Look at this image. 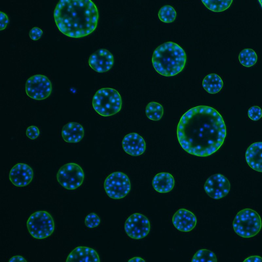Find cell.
<instances>
[{
    "instance_id": "obj_13",
    "label": "cell",
    "mask_w": 262,
    "mask_h": 262,
    "mask_svg": "<svg viewBox=\"0 0 262 262\" xmlns=\"http://www.w3.org/2000/svg\"><path fill=\"white\" fill-rule=\"evenodd\" d=\"M32 169L25 163H17L11 169L9 179L11 183L17 187L28 185L32 180Z\"/></svg>"
},
{
    "instance_id": "obj_24",
    "label": "cell",
    "mask_w": 262,
    "mask_h": 262,
    "mask_svg": "<svg viewBox=\"0 0 262 262\" xmlns=\"http://www.w3.org/2000/svg\"><path fill=\"white\" fill-rule=\"evenodd\" d=\"M176 15L174 9L169 5L162 7L158 13L160 20L166 23L173 22L176 19Z\"/></svg>"
},
{
    "instance_id": "obj_34",
    "label": "cell",
    "mask_w": 262,
    "mask_h": 262,
    "mask_svg": "<svg viewBox=\"0 0 262 262\" xmlns=\"http://www.w3.org/2000/svg\"><path fill=\"white\" fill-rule=\"evenodd\" d=\"M258 2H259V3H260V5H261V7H262V0H261V1H259Z\"/></svg>"
},
{
    "instance_id": "obj_20",
    "label": "cell",
    "mask_w": 262,
    "mask_h": 262,
    "mask_svg": "<svg viewBox=\"0 0 262 262\" xmlns=\"http://www.w3.org/2000/svg\"><path fill=\"white\" fill-rule=\"evenodd\" d=\"M203 88L210 94H216L220 91L223 86L221 78L216 74L207 75L202 82Z\"/></svg>"
},
{
    "instance_id": "obj_8",
    "label": "cell",
    "mask_w": 262,
    "mask_h": 262,
    "mask_svg": "<svg viewBox=\"0 0 262 262\" xmlns=\"http://www.w3.org/2000/svg\"><path fill=\"white\" fill-rule=\"evenodd\" d=\"M57 180L64 188L74 190L83 183L84 172L82 168L77 164L67 163L60 167L57 173Z\"/></svg>"
},
{
    "instance_id": "obj_29",
    "label": "cell",
    "mask_w": 262,
    "mask_h": 262,
    "mask_svg": "<svg viewBox=\"0 0 262 262\" xmlns=\"http://www.w3.org/2000/svg\"><path fill=\"white\" fill-rule=\"evenodd\" d=\"M42 34V31L38 27L33 28L29 32L30 37L34 40L39 39Z\"/></svg>"
},
{
    "instance_id": "obj_21",
    "label": "cell",
    "mask_w": 262,
    "mask_h": 262,
    "mask_svg": "<svg viewBox=\"0 0 262 262\" xmlns=\"http://www.w3.org/2000/svg\"><path fill=\"white\" fill-rule=\"evenodd\" d=\"M239 62L243 66L250 67L255 64L257 57L254 50L251 49H245L239 54Z\"/></svg>"
},
{
    "instance_id": "obj_10",
    "label": "cell",
    "mask_w": 262,
    "mask_h": 262,
    "mask_svg": "<svg viewBox=\"0 0 262 262\" xmlns=\"http://www.w3.org/2000/svg\"><path fill=\"white\" fill-rule=\"evenodd\" d=\"M124 230L127 235L132 238H143L146 236L149 232V221L142 214L134 213L126 220Z\"/></svg>"
},
{
    "instance_id": "obj_26",
    "label": "cell",
    "mask_w": 262,
    "mask_h": 262,
    "mask_svg": "<svg viewBox=\"0 0 262 262\" xmlns=\"http://www.w3.org/2000/svg\"><path fill=\"white\" fill-rule=\"evenodd\" d=\"M100 222L99 217L95 213L89 214L85 219V225L90 228H95L99 225Z\"/></svg>"
},
{
    "instance_id": "obj_25",
    "label": "cell",
    "mask_w": 262,
    "mask_h": 262,
    "mask_svg": "<svg viewBox=\"0 0 262 262\" xmlns=\"http://www.w3.org/2000/svg\"><path fill=\"white\" fill-rule=\"evenodd\" d=\"M192 262L217 261L215 255L212 251L207 249H201L198 251L193 256Z\"/></svg>"
},
{
    "instance_id": "obj_11",
    "label": "cell",
    "mask_w": 262,
    "mask_h": 262,
    "mask_svg": "<svg viewBox=\"0 0 262 262\" xmlns=\"http://www.w3.org/2000/svg\"><path fill=\"white\" fill-rule=\"evenodd\" d=\"M204 188L210 197L214 199H220L228 193L230 184L225 177L217 173L212 175L206 180Z\"/></svg>"
},
{
    "instance_id": "obj_32",
    "label": "cell",
    "mask_w": 262,
    "mask_h": 262,
    "mask_svg": "<svg viewBox=\"0 0 262 262\" xmlns=\"http://www.w3.org/2000/svg\"><path fill=\"white\" fill-rule=\"evenodd\" d=\"M9 262H16V261H27V260L21 256L16 255L12 257L9 260Z\"/></svg>"
},
{
    "instance_id": "obj_18",
    "label": "cell",
    "mask_w": 262,
    "mask_h": 262,
    "mask_svg": "<svg viewBox=\"0 0 262 262\" xmlns=\"http://www.w3.org/2000/svg\"><path fill=\"white\" fill-rule=\"evenodd\" d=\"M61 136L64 141L75 143L80 141L84 136L83 127L77 122H69L62 129Z\"/></svg>"
},
{
    "instance_id": "obj_15",
    "label": "cell",
    "mask_w": 262,
    "mask_h": 262,
    "mask_svg": "<svg viewBox=\"0 0 262 262\" xmlns=\"http://www.w3.org/2000/svg\"><path fill=\"white\" fill-rule=\"evenodd\" d=\"M123 150L133 156L142 155L145 150L146 144L143 138L137 133L126 135L122 141Z\"/></svg>"
},
{
    "instance_id": "obj_7",
    "label": "cell",
    "mask_w": 262,
    "mask_h": 262,
    "mask_svg": "<svg viewBox=\"0 0 262 262\" xmlns=\"http://www.w3.org/2000/svg\"><path fill=\"white\" fill-rule=\"evenodd\" d=\"M104 188L107 195L114 199L125 197L130 190V183L124 173L116 171L108 175L104 183Z\"/></svg>"
},
{
    "instance_id": "obj_9",
    "label": "cell",
    "mask_w": 262,
    "mask_h": 262,
    "mask_svg": "<svg viewBox=\"0 0 262 262\" xmlns=\"http://www.w3.org/2000/svg\"><path fill=\"white\" fill-rule=\"evenodd\" d=\"M25 90L27 95L31 98L41 100L50 96L52 91V85L46 76L36 75L27 80Z\"/></svg>"
},
{
    "instance_id": "obj_23",
    "label": "cell",
    "mask_w": 262,
    "mask_h": 262,
    "mask_svg": "<svg viewBox=\"0 0 262 262\" xmlns=\"http://www.w3.org/2000/svg\"><path fill=\"white\" fill-rule=\"evenodd\" d=\"M202 2L209 10L213 12H222L228 9L231 3V0H202Z\"/></svg>"
},
{
    "instance_id": "obj_16",
    "label": "cell",
    "mask_w": 262,
    "mask_h": 262,
    "mask_svg": "<svg viewBox=\"0 0 262 262\" xmlns=\"http://www.w3.org/2000/svg\"><path fill=\"white\" fill-rule=\"evenodd\" d=\"M99 256L93 249L78 247L68 255L67 262H99Z\"/></svg>"
},
{
    "instance_id": "obj_2",
    "label": "cell",
    "mask_w": 262,
    "mask_h": 262,
    "mask_svg": "<svg viewBox=\"0 0 262 262\" xmlns=\"http://www.w3.org/2000/svg\"><path fill=\"white\" fill-rule=\"evenodd\" d=\"M54 16L60 31L73 38L86 36L96 28L98 11L90 0H61L57 4Z\"/></svg>"
},
{
    "instance_id": "obj_33",
    "label": "cell",
    "mask_w": 262,
    "mask_h": 262,
    "mask_svg": "<svg viewBox=\"0 0 262 262\" xmlns=\"http://www.w3.org/2000/svg\"><path fill=\"white\" fill-rule=\"evenodd\" d=\"M128 262H138V261H143L144 262L145 260L139 257H133L128 260Z\"/></svg>"
},
{
    "instance_id": "obj_5",
    "label": "cell",
    "mask_w": 262,
    "mask_h": 262,
    "mask_svg": "<svg viewBox=\"0 0 262 262\" xmlns=\"http://www.w3.org/2000/svg\"><path fill=\"white\" fill-rule=\"evenodd\" d=\"M232 225L237 235L243 238H250L260 231L262 224L261 218L257 212L245 208L237 213Z\"/></svg>"
},
{
    "instance_id": "obj_30",
    "label": "cell",
    "mask_w": 262,
    "mask_h": 262,
    "mask_svg": "<svg viewBox=\"0 0 262 262\" xmlns=\"http://www.w3.org/2000/svg\"><path fill=\"white\" fill-rule=\"evenodd\" d=\"M1 17H0V30H3L5 29L9 23V19L7 15L3 12H1Z\"/></svg>"
},
{
    "instance_id": "obj_6",
    "label": "cell",
    "mask_w": 262,
    "mask_h": 262,
    "mask_svg": "<svg viewBox=\"0 0 262 262\" xmlns=\"http://www.w3.org/2000/svg\"><path fill=\"white\" fill-rule=\"evenodd\" d=\"M27 225L30 234L36 239H43L49 236L54 230L53 219L45 211H36L31 214Z\"/></svg>"
},
{
    "instance_id": "obj_3",
    "label": "cell",
    "mask_w": 262,
    "mask_h": 262,
    "mask_svg": "<svg viewBox=\"0 0 262 262\" xmlns=\"http://www.w3.org/2000/svg\"><path fill=\"white\" fill-rule=\"evenodd\" d=\"M186 61L184 50L178 44L168 41L160 45L154 52L152 62L155 70L164 76H173L181 72Z\"/></svg>"
},
{
    "instance_id": "obj_27",
    "label": "cell",
    "mask_w": 262,
    "mask_h": 262,
    "mask_svg": "<svg viewBox=\"0 0 262 262\" xmlns=\"http://www.w3.org/2000/svg\"><path fill=\"white\" fill-rule=\"evenodd\" d=\"M249 118L253 121L258 120L262 117L261 109L258 106H251L248 111Z\"/></svg>"
},
{
    "instance_id": "obj_19",
    "label": "cell",
    "mask_w": 262,
    "mask_h": 262,
    "mask_svg": "<svg viewBox=\"0 0 262 262\" xmlns=\"http://www.w3.org/2000/svg\"><path fill=\"white\" fill-rule=\"evenodd\" d=\"M154 188L160 193L170 191L174 187V180L172 176L168 172H160L157 174L152 182Z\"/></svg>"
},
{
    "instance_id": "obj_31",
    "label": "cell",
    "mask_w": 262,
    "mask_h": 262,
    "mask_svg": "<svg viewBox=\"0 0 262 262\" xmlns=\"http://www.w3.org/2000/svg\"><path fill=\"white\" fill-rule=\"evenodd\" d=\"M244 261L262 262V257L259 256H251L246 258Z\"/></svg>"
},
{
    "instance_id": "obj_4",
    "label": "cell",
    "mask_w": 262,
    "mask_h": 262,
    "mask_svg": "<svg viewBox=\"0 0 262 262\" xmlns=\"http://www.w3.org/2000/svg\"><path fill=\"white\" fill-rule=\"evenodd\" d=\"M95 111L100 115L107 117L118 113L122 99L117 91L112 88H102L96 92L92 101Z\"/></svg>"
},
{
    "instance_id": "obj_28",
    "label": "cell",
    "mask_w": 262,
    "mask_h": 262,
    "mask_svg": "<svg viewBox=\"0 0 262 262\" xmlns=\"http://www.w3.org/2000/svg\"><path fill=\"white\" fill-rule=\"evenodd\" d=\"M39 135V131L36 126L32 125L27 128L26 135L29 139L34 140L38 137Z\"/></svg>"
},
{
    "instance_id": "obj_17",
    "label": "cell",
    "mask_w": 262,
    "mask_h": 262,
    "mask_svg": "<svg viewBox=\"0 0 262 262\" xmlns=\"http://www.w3.org/2000/svg\"><path fill=\"white\" fill-rule=\"evenodd\" d=\"M245 158L252 169L262 172V142H255L250 145L246 151Z\"/></svg>"
},
{
    "instance_id": "obj_14",
    "label": "cell",
    "mask_w": 262,
    "mask_h": 262,
    "mask_svg": "<svg viewBox=\"0 0 262 262\" xmlns=\"http://www.w3.org/2000/svg\"><path fill=\"white\" fill-rule=\"evenodd\" d=\"M172 223L177 229L182 232H189L196 226V218L190 211L181 208L174 214Z\"/></svg>"
},
{
    "instance_id": "obj_12",
    "label": "cell",
    "mask_w": 262,
    "mask_h": 262,
    "mask_svg": "<svg viewBox=\"0 0 262 262\" xmlns=\"http://www.w3.org/2000/svg\"><path fill=\"white\" fill-rule=\"evenodd\" d=\"M89 64L90 67L98 73L110 70L114 64V57L112 53L104 49H100L94 52L90 57Z\"/></svg>"
},
{
    "instance_id": "obj_1",
    "label": "cell",
    "mask_w": 262,
    "mask_h": 262,
    "mask_svg": "<svg viewBox=\"0 0 262 262\" xmlns=\"http://www.w3.org/2000/svg\"><path fill=\"white\" fill-rule=\"evenodd\" d=\"M226 135L223 117L208 106H198L188 110L182 116L177 127V138L182 148L199 157L208 156L216 151Z\"/></svg>"
},
{
    "instance_id": "obj_22",
    "label": "cell",
    "mask_w": 262,
    "mask_h": 262,
    "mask_svg": "<svg viewBox=\"0 0 262 262\" xmlns=\"http://www.w3.org/2000/svg\"><path fill=\"white\" fill-rule=\"evenodd\" d=\"M145 113L149 119L158 121L162 118L163 115V108L158 102H150L146 107Z\"/></svg>"
}]
</instances>
